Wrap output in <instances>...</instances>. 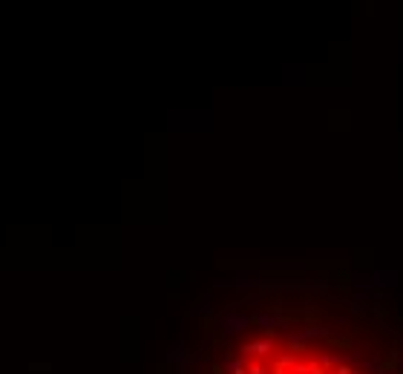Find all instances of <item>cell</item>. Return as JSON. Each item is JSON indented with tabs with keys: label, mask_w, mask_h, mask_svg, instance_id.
Masks as SVG:
<instances>
[{
	"label": "cell",
	"mask_w": 403,
	"mask_h": 374,
	"mask_svg": "<svg viewBox=\"0 0 403 374\" xmlns=\"http://www.w3.org/2000/svg\"><path fill=\"white\" fill-rule=\"evenodd\" d=\"M245 354H259V357H265V354L274 351V340L271 337H262V340H254V343H248L245 348H242Z\"/></svg>",
	"instance_id": "1"
},
{
	"label": "cell",
	"mask_w": 403,
	"mask_h": 374,
	"mask_svg": "<svg viewBox=\"0 0 403 374\" xmlns=\"http://www.w3.org/2000/svg\"><path fill=\"white\" fill-rule=\"evenodd\" d=\"M225 368H227V374H248V366L242 360H225Z\"/></svg>",
	"instance_id": "2"
}]
</instances>
